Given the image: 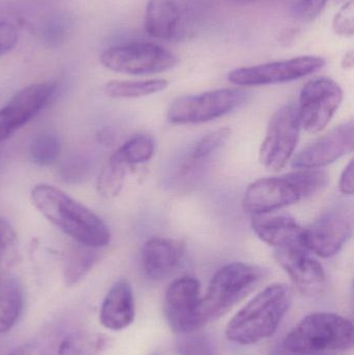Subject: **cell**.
Instances as JSON below:
<instances>
[{
    "label": "cell",
    "mask_w": 354,
    "mask_h": 355,
    "mask_svg": "<svg viewBox=\"0 0 354 355\" xmlns=\"http://www.w3.org/2000/svg\"><path fill=\"white\" fill-rule=\"evenodd\" d=\"M30 198L37 211L76 243L97 248L109 244L112 234L107 225L62 190L39 184L31 190Z\"/></svg>",
    "instance_id": "obj_1"
},
{
    "label": "cell",
    "mask_w": 354,
    "mask_h": 355,
    "mask_svg": "<svg viewBox=\"0 0 354 355\" xmlns=\"http://www.w3.org/2000/svg\"><path fill=\"white\" fill-rule=\"evenodd\" d=\"M292 292L286 284L276 283L251 298L226 327L227 339L251 346L272 337L288 313Z\"/></svg>",
    "instance_id": "obj_2"
},
{
    "label": "cell",
    "mask_w": 354,
    "mask_h": 355,
    "mask_svg": "<svg viewBox=\"0 0 354 355\" xmlns=\"http://www.w3.org/2000/svg\"><path fill=\"white\" fill-rule=\"evenodd\" d=\"M328 176L317 170H297L278 177L263 178L249 184L242 207L249 214L276 212L321 192Z\"/></svg>",
    "instance_id": "obj_3"
},
{
    "label": "cell",
    "mask_w": 354,
    "mask_h": 355,
    "mask_svg": "<svg viewBox=\"0 0 354 355\" xmlns=\"http://www.w3.org/2000/svg\"><path fill=\"white\" fill-rule=\"evenodd\" d=\"M353 344L351 320L335 313L316 312L303 317L285 337L283 347L292 354L346 352Z\"/></svg>",
    "instance_id": "obj_4"
},
{
    "label": "cell",
    "mask_w": 354,
    "mask_h": 355,
    "mask_svg": "<svg viewBox=\"0 0 354 355\" xmlns=\"http://www.w3.org/2000/svg\"><path fill=\"white\" fill-rule=\"evenodd\" d=\"M211 8V0H149L145 31L166 41L191 39L203 28Z\"/></svg>",
    "instance_id": "obj_5"
},
{
    "label": "cell",
    "mask_w": 354,
    "mask_h": 355,
    "mask_svg": "<svg viewBox=\"0 0 354 355\" xmlns=\"http://www.w3.org/2000/svg\"><path fill=\"white\" fill-rule=\"evenodd\" d=\"M263 277L261 268L247 263H230L218 269L210 281L205 296L201 297L200 312L204 324L227 314L249 295Z\"/></svg>",
    "instance_id": "obj_6"
},
{
    "label": "cell",
    "mask_w": 354,
    "mask_h": 355,
    "mask_svg": "<svg viewBox=\"0 0 354 355\" xmlns=\"http://www.w3.org/2000/svg\"><path fill=\"white\" fill-rule=\"evenodd\" d=\"M247 93L239 89H220L177 98L166 114L174 125L203 124L230 114L242 105Z\"/></svg>",
    "instance_id": "obj_7"
},
{
    "label": "cell",
    "mask_w": 354,
    "mask_h": 355,
    "mask_svg": "<svg viewBox=\"0 0 354 355\" xmlns=\"http://www.w3.org/2000/svg\"><path fill=\"white\" fill-rule=\"evenodd\" d=\"M100 62L112 72L151 75L174 68L178 58L161 46L139 42L108 48L100 56Z\"/></svg>",
    "instance_id": "obj_8"
},
{
    "label": "cell",
    "mask_w": 354,
    "mask_h": 355,
    "mask_svg": "<svg viewBox=\"0 0 354 355\" xmlns=\"http://www.w3.org/2000/svg\"><path fill=\"white\" fill-rule=\"evenodd\" d=\"M301 125L297 105L289 103L274 112L260 149L262 166L280 172L288 164L299 141Z\"/></svg>",
    "instance_id": "obj_9"
},
{
    "label": "cell",
    "mask_w": 354,
    "mask_h": 355,
    "mask_svg": "<svg viewBox=\"0 0 354 355\" xmlns=\"http://www.w3.org/2000/svg\"><path fill=\"white\" fill-rule=\"evenodd\" d=\"M343 98L339 83L328 77H318L306 83L297 105L301 128L313 135L324 130L340 108Z\"/></svg>",
    "instance_id": "obj_10"
},
{
    "label": "cell",
    "mask_w": 354,
    "mask_h": 355,
    "mask_svg": "<svg viewBox=\"0 0 354 355\" xmlns=\"http://www.w3.org/2000/svg\"><path fill=\"white\" fill-rule=\"evenodd\" d=\"M326 60L321 56L306 55L253 67L235 69L228 79L239 87H259L290 83L321 70Z\"/></svg>",
    "instance_id": "obj_11"
},
{
    "label": "cell",
    "mask_w": 354,
    "mask_h": 355,
    "mask_svg": "<svg viewBox=\"0 0 354 355\" xmlns=\"http://www.w3.org/2000/svg\"><path fill=\"white\" fill-rule=\"evenodd\" d=\"M201 286L195 277L175 279L164 295V318L177 335L195 333L204 327L200 312Z\"/></svg>",
    "instance_id": "obj_12"
},
{
    "label": "cell",
    "mask_w": 354,
    "mask_h": 355,
    "mask_svg": "<svg viewBox=\"0 0 354 355\" xmlns=\"http://www.w3.org/2000/svg\"><path fill=\"white\" fill-rule=\"evenodd\" d=\"M351 233L353 219L348 211L342 208L330 209L311 225L303 227L301 245L311 254L330 258L342 250Z\"/></svg>",
    "instance_id": "obj_13"
},
{
    "label": "cell",
    "mask_w": 354,
    "mask_h": 355,
    "mask_svg": "<svg viewBox=\"0 0 354 355\" xmlns=\"http://www.w3.org/2000/svg\"><path fill=\"white\" fill-rule=\"evenodd\" d=\"M55 92L56 85L51 83H35L18 92L0 110V143L35 118L48 105Z\"/></svg>",
    "instance_id": "obj_14"
},
{
    "label": "cell",
    "mask_w": 354,
    "mask_h": 355,
    "mask_svg": "<svg viewBox=\"0 0 354 355\" xmlns=\"http://www.w3.org/2000/svg\"><path fill=\"white\" fill-rule=\"evenodd\" d=\"M353 122L351 120L335 127L303 148L293 158V168L297 170H317L334 164L353 151Z\"/></svg>",
    "instance_id": "obj_15"
},
{
    "label": "cell",
    "mask_w": 354,
    "mask_h": 355,
    "mask_svg": "<svg viewBox=\"0 0 354 355\" xmlns=\"http://www.w3.org/2000/svg\"><path fill=\"white\" fill-rule=\"evenodd\" d=\"M230 137V129L224 127L211 131L200 139L177 166L172 178L175 187L187 188L195 183L211 166Z\"/></svg>",
    "instance_id": "obj_16"
},
{
    "label": "cell",
    "mask_w": 354,
    "mask_h": 355,
    "mask_svg": "<svg viewBox=\"0 0 354 355\" xmlns=\"http://www.w3.org/2000/svg\"><path fill=\"white\" fill-rule=\"evenodd\" d=\"M274 258L301 291L314 294L324 288L326 281L324 267L301 244L278 248Z\"/></svg>",
    "instance_id": "obj_17"
},
{
    "label": "cell",
    "mask_w": 354,
    "mask_h": 355,
    "mask_svg": "<svg viewBox=\"0 0 354 355\" xmlns=\"http://www.w3.org/2000/svg\"><path fill=\"white\" fill-rule=\"evenodd\" d=\"M186 252V244L174 238L153 237L143 244L141 268L148 279L161 281L178 268Z\"/></svg>",
    "instance_id": "obj_18"
},
{
    "label": "cell",
    "mask_w": 354,
    "mask_h": 355,
    "mask_svg": "<svg viewBox=\"0 0 354 355\" xmlns=\"http://www.w3.org/2000/svg\"><path fill=\"white\" fill-rule=\"evenodd\" d=\"M251 223L257 237L276 250L301 244L303 227L289 215L276 212L251 215Z\"/></svg>",
    "instance_id": "obj_19"
},
{
    "label": "cell",
    "mask_w": 354,
    "mask_h": 355,
    "mask_svg": "<svg viewBox=\"0 0 354 355\" xmlns=\"http://www.w3.org/2000/svg\"><path fill=\"white\" fill-rule=\"evenodd\" d=\"M100 323L112 331H120L132 324L135 302L132 287L127 279H118L106 294L100 309Z\"/></svg>",
    "instance_id": "obj_20"
},
{
    "label": "cell",
    "mask_w": 354,
    "mask_h": 355,
    "mask_svg": "<svg viewBox=\"0 0 354 355\" xmlns=\"http://www.w3.org/2000/svg\"><path fill=\"white\" fill-rule=\"evenodd\" d=\"M102 248L77 243L67 256L64 277L67 285L79 283L101 260Z\"/></svg>",
    "instance_id": "obj_21"
},
{
    "label": "cell",
    "mask_w": 354,
    "mask_h": 355,
    "mask_svg": "<svg viewBox=\"0 0 354 355\" xmlns=\"http://www.w3.org/2000/svg\"><path fill=\"white\" fill-rule=\"evenodd\" d=\"M24 309V295L18 284L8 281L0 286V335L18 322Z\"/></svg>",
    "instance_id": "obj_22"
},
{
    "label": "cell",
    "mask_w": 354,
    "mask_h": 355,
    "mask_svg": "<svg viewBox=\"0 0 354 355\" xmlns=\"http://www.w3.org/2000/svg\"><path fill=\"white\" fill-rule=\"evenodd\" d=\"M166 79H149V80L128 81L112 80L106 83V95L114 99H136L160 93L168 87Z\"/></svg>",
    "instance_id": "obj_23"
},
{
    "label": "cell",
    "mask_w": 354,
    "mask_h": 355,
    "mask_svg": "<svg viewBox=\"0 0 354 355\" xmlns=\"http://www.w3.org/2000/svg\"><path fill=\"white\" fill-rule=\"evenodd\" d=\"M129 166L112 154L97 179V191L102 198L112 200L122 192Z\"/></svg>",
    "instance_id": "obj_24"
},
{
    "label": "cell",
    "mask_w": 354,
    "mask_h": 355,
    "mask_svg": "<svg viewBox=\"0 0 354 355\" xmlns=\"http://www.w3.org/2000/svg\"><path fill=\"white\" fill-rule=\"evenodd\" d=\"M155 151V139L151 135H139L127 141L114 154L127 166H133L150 162Z\"/></svg>",
    "instance_id": "obj_25"
},
{
    "label": "cell",
    "mask_w": 354,
    "mask_h": 355,
    "mask_svg": "<svg viewBox=\"0 0 354 355\" xmlns=\"http://www.w3.org/2000/svg\"><path fill=\"white\" fill-rule=\"evenodd\" d=\"M62 144L57 135L43 132L33 139L29 148L31 160L37 166H47L54 164L60 157Z\"/></svg>",
    "instance_id": "obj_26"
},
{
    "label": "cell",
    "mask_w": 354,
    "mask_h": 355,
    "mask_svg": "<svg viewBox=\"0 0 354 355\" xmlns=\"http://www.w3.org/2000/svg\"><path fill=\"white\" fill-rule=\"evenodd\" d=\"M16 232L8 221L0 217V271L12 266L18 256Z\"/></svg>",
    "instance_id": "obj_27"
},
{
    "label": "cell",
    "mask_w": 354,
    "mask_h": 355,
    "mask_svg": "<svg viewBox=\"0 0 354 355\" xmlns=\"http://www.w3.org/2000/svg\"><path fill=\"white\" fill-rule=\"evenodd\" d=\"M178 355H216V347L211 338L202 334H187L176 345Z\"/></svg>",
    "instance_id": "obj_28"
},
{
    "label": "cell",
    "mask_w": 354,
    "mask_h": 355,
    "mask_svg": "<svg viewBox=\"0 0 354 355\" xmlns=\"http://www.w3.org/2000/svg\"><path fill=\"white\" fill-rule=\"evenodd\" d=\"M91 174V164L80 156L69 158L60 168V176L66 183L76 185L89 179Z\"/></svg>",
    "instance_id": "obj_29"
},
{
    "label": "cell",
    "mask_w": 354,
    "mask_h": 355,
    "mask_svg": "<svg viewBox=\"0 0 354 355\" xmlns=\"http://www.w3.org/2000/svg\"><path fill=\"white\" fill-rule=\"evenodd\" d=\"M328 0H299L293 8V15L299 20L312 22L328 4Z\"/></svg>",
    "instance_id": "obj_30"
},
{
    "label": "cell",
    "mask_w": 354,
    "mask_h": 355,
    "mask_svg": "<svg viewBox=\"0 0 354 355\" xmlns=\"http://www.w3.org/2000/svg\"><path fill=\"white\" fill-rule=\"evenodd\" d=\"M334 29L339 35L351 37L353 35V4L349 0L345 6L337 12L334 19Z\"/></svg>",
    "instance_id": "obj_31"
},
{
    "label": "cell",
    "mask_w": 354,
    "mask_h": 355,
    "mask_svg": "<svg viewBox=\"0 0 354 355\" xmlns=\"http://www.w3.org/2000/svg\"><path fill=\"white\" fill-rule=\"evenodd\" d=\"M89 346L78 335L69 336L60 343L57 355H89Z\"/></svg>",
    "instance_id": "obj_32"
},
{
    "label": "cell",
    "mask_w": 354,
    "mask_h": 355,
    "mask_svg": "<svg viewBox=\"0 0 354 355\" xmlns=\"http://www.w3.org/2000/svg\"><path fill=\"white\" fill-rule=\"evenodd\" d=\"M18 43V31L12 23L0 21V56L12 51Z\"/></svg>",
    "instance_id": "obj_33"
},
{
    "label": "cell",
    "mask_w": 354,
    "mask_h": 355,
    "mask_svg": "<svg viewBox=\"0 0 354 355\" xmlns=\"http://www.w3.org/2000/svg\"><path fill=\"white\" fill-rule=\"evenodd\" d=\"M353 177H354V166L353 160L351 159L349 164L345 166L341 174L340 182H339V189L341 193L345 196H353Z\"/></svg>",
    "instance_id": "obj_34"
},
{
    "label": "cell",
    "mask_w": 354,
    "mask_h": 355,
    "mask_svg": "<svg viewBox=\"0 0 354 355\" xmlns=\"http://www.w3.org/2000/svg\"><path fill=\"white\" fill-rule=\"evenodd\" d=\"M10 355H52L49 349L41 343H27L19 346Z\"/></svg>",
    "instance_id": "obj_35"
},
{
    "label": "cell",
    "mask_w": 354,
    "mask_h": 355,
    "mask_svg": "<svg viewBox=\"0 0 354 355\" xmlns=\"http://www.w3.org/2000/svg\"><path fill=\"white\" fill-rule=\"evenodd\" d=\"M98 143L103 147H112L114 143V135L108 129H103L98 133Z\"/></svg>",
    "instance_id": "obj_36"
},
{
    "label": "cell",
    "mask_w": 354,
    "mask_h": 355,
    "mask_svg": "<svg viewBox=\"0 0 354 355\" xmlns=\"http://www.w3.org/2000/svg\"><path fill=\"white\" fill-rule=\"evenodd\" d=\"M343 68L351 69L353 66V52H349L345 55L344 60H343Z\"/></svg>",
    "instance_id": "obj_37"
},
{
    "label": "cell",
    "mask_w": 354,
    "mask_h": 355,
    "mask_svg": "<svg viewBox=\"0 0 354 355\" xmlns=\"http://www.w3.org/2000/svg\"><path fill=\"white\" fill-rule=\"evenodd\" d=\"M230 1L240 4V6H245V4L255 3V2L261 1V0H230Z\"/></svg>",
    "instance_id": "obj_38"
},
{
    "label": "cell",
    "mask_w": 354,
    "mask_h": 355,
    "mask_svg": "<svg viewBox=\"0 0 354 355\" xmlns=\"http://www.w3.org/2000/svg\"><path fill=\"white\" fill-rule=\"evenodd\" d=\"M297 355H319V354H297Z\"/></svg>",
    "instance_id": "obj_39"
},
{
    "label": "cell",
    "mask_w": 354,
    "mask_h": 355,
    "mask_svg": "<svg viewBox=\"0 0 354 355\" xmlns=\"http://www.w3.org/2000/svg\"><path fill=\"white\" fill-rule=\"evenodd\" d=\"M151 355H158V354H151Z\"/></svg>",
    "instance_id": "obj_40"
}]
</instances>
